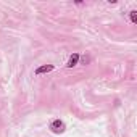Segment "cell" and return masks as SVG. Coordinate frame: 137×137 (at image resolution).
<instances>
[{
    "instance_id": "cell-1",
    "label": "cell",
    "mask_w": 137,
    "mask_h": 137,
    "mask_svg": "<svg viewBox=\"0 0 137 137\" xmlns=\"http://www.w3.org/2000/svg\"><path fill=\"white\" fill-rule=\"evenodd\" d=\"M63 127H65V126H63V123H61V121H60V119H55V121H53V123H52V126H50V129H52V131H53V132H63V131H65V129H63Z\"/></svg>"
},
{
    "instance_id": "cell-2",
    "label": "cell",
    "mask_w": 137,
    "mask_h": 137,
    "mask_svg": "<svg viewBox=\"0 0 137 137\" xmlns=\"http://www.w3.org/2000/svg\"><path fill=\"white\" fill-rule=\"evenodd\" d=\"M52 69H53V65H44V66H39L34 73L39 76V74H44V73H50Z\"/></svg>"
},
{
    "instance_id": "cell-3",
    "label": "cell",
    "mask_w": 137,
    "mask_h": 137,
    "mask_svg": "<svg viewBox=\"0 0 137 137\" xmlns=\"http://www.w3.org/2000/svg\"><path fill=\"white\" fill-rule=\"evenodd\" d=\"M77 61H79V55H77V53H73L71 56H69V60H68V63H66V66H68V68H73V66L77 65Z\"/></svg>"
},
{
    "instance_id": "cell-4",
    "label": "cell",
    "mask_w": 137,
    "mask_h": 137,
    "mask_svg": "<svg viewBox=\"0 0 137 137\" xmlns=\"http://www.w3.org/2000/svg\"><path fill=\"white\" fill-rule=\"evenodd\" d=\"M131 19H132V23H137V11H131Z\"/></svg>"
}]
</instances>
